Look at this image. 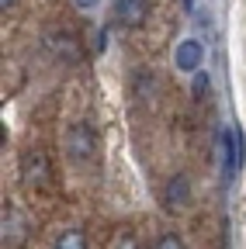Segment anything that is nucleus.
Returning a JSON list of instances; mask_svg holds the SVG:
<instances>
[{
	"label": "nucleus",
	"mask_w": 246,
	"mask_h": 249,
	"mask_svg": "<svg viewBox=\"0 0 246 249\" xmlns=\"http://www.w3.org/2000/svg\"><path fill=\"white\" fill-rule=\"evenodd\" d=\"M66 152H70V160L73 163H90L97 156V132H94V124L90 121H73L70 124V132H66Z\"/></svg>",
	"instance_id": "obj_1"
},
{
	"label": "nucleus",
	"mask_w": 246,
	"mask_h": 249,
	"mask_svg": "<svg viewBox=\"0 0 246 249\" xmlns=\"http://www.w3.org/2000/svg\"><path fill=\"white\" fill-rule=\"evenodd\" d=\"M21 180L28 187H45L52 180V163L42 149H28L21 152Z\"/></svg>",
	"instance_id": "obj_2"
},
{
	"label": "nucleus",
	"mask_w": 246,
	"mask_h": 249,
	"mask_svg": "<svg viewBox=\"0 0 246 249\" xmlns=\"http://www.w3.org/2000/svg\"><path fill=\"white\" fill-rule=\"evenodd\" d=\"M45 49L59 59V62H80V42L70 35V31H49L45 35Z\"/></svg>",
	"instance_id": "obj_3"
},
{
	"label": "nucleus",
	"mask_w": 246,
	"mask_h": 249,
	"mask_svg": "<svg viewBox=\"0 0 246 249\" xmlns=\"http://www.w3.org/2000/svg\"><path fill=\"white\" fill-rule=\"evenodd\" d=\"M149 18V0H114V21L121 28H142Z\"/></svg>",
	"instance_id": "obj_4"
},
{
	"label": "nucleus",
	"mask_w": 246,
	"mask_h": 249,
	"mask_svg": "<svg viewBox=\"0 0 246 249\" xmlns=\"http://www.w3.org/2000/svg\"><path fill=\"white\" fill-rule=\"evenodd\" d=\"M201 59H205V45L198 38H184L173 52V62H177V70L184 73H198L201 70Z\"/></svg>",
	"instance_id": "obj_5"
},
{
	"label": "nucleus",
	"mask_w": 246,
	"mask_h": 249,
	"mask_svg": "<svg viewBox=\"0 0 246 249\" xmlns=\"http://www.w3.org/2000/svg\"><path fill=\"white\" fill-rule=\"evenodd\" d=\"M188 197H191V187H188V177H173V180L167 183V191H163V204H167L170 211L184 208V204H188Z\"/></svg>",
	"instance_id": "obj_6"
},
{
	"label": "nucleus",
	"mask_w": 246,
	"mask_h": 249,
	"mask_svg": "<svg viewBox=\"0 0 246 249\" xmlns=\"http://www.w3.org/2000/svg\"><path fill=\"white\" fill-rule=\"evenodd\" d=\"M24 239V222H21V214H18V208L14 204H7V211H4V246L11 242V246H18Z\"/></svg>",
	"instance_id": "obj_7"
},
{
	"label": "nucleus",
	"mask_w": 246,
	"mask_h": 249,
	"mask_svg": "<svg viewBox=\"0 0 246 249\" xmlns=\"http://www.w3.org/2000/svg\"><path fill=\"white\" fill-rule=\"evenodd\" d=\"M52 249H87V232H83L80 225L63 229V232L52 239Z\"/></svg>",
	"instance_id": "obj_8"
},
{
	"label": "nucleus",
	"mask_w": 246,
	"mask_h": 249,
	"mask_svg": "<svg viewBox=\"0 0 246 249\" xmlns=\"http://www.w3.org/2000/svg\"><path fill=\"white\" fill-rule=\"evenodd\" d=\"M152 249H188V246H184V239L177 232H160L156 242H152Z\"/></svg>",
	"instance_id": "obj_9"
},
{
	"label": "nucleus",
	"mask_w": 246,
	"mask_h": 249,
	"mask_svg": "<svg viewBox=\"0 0 246 249\" xmlns=\"http://www.w3.org/2000/svg\"><path fill=\"white\" fill-rule=\"evenodd\" d=\"M111 249H139V242H135V235H132V232H121V235H118V242H114Z\"/></svg>",
	"instance_id": "obj_10"
},
{
	"label": "nucleus",
	"mask_w": 246,
	"mask_h": 249,
	"mask_svg": "<svg viewBox=\"0 0 246 249\" xmlns=\"http://www.w3.org/2000/svg\"><path fill=\"white\" fill-rule=\"evenodd\" d=\"M205 90H208V76H205V73H194V93H198V97H205Z\"/></svg>",
	"instance_id": "obj_11"
},
{
	"label": "nucleus",
	"mask_w": 246,
	"mask_h": 249,
	"mask_svg": "<svg viewBox=\"0 0 246 249\" xmlns=\"http://www.w3.org/2000/svg\"><path fill=\"white\" fill-rule=\"evenodd\" d=\"M73 4H76L80 11H90V7H97V0H73Z\"/></svg>",
	"instance_id": "obj_12"
},
{
	"label": "nucleus",
	"mask_w": 246,
	"mask_h": 249,
	"mask_svg": "<svg viewBox=\"0 0 246 249\" xmlns=\"http://www.w3.org/2000/svg\"><path fill=\"white\" fill-rule=\"evenodd\" d=\"M11 4H14V0H0V7H4V11H7V7H11Z\"/></svg>",
	"instance_id": "obj_13"
}]
</instances>
